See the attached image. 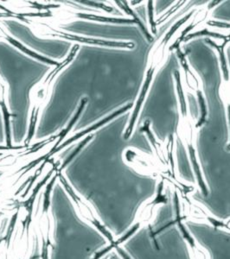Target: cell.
<instances>
[{"instance_id":"4fadbf2b","label":"cell","mask_w":230,"mask_h":259,"mask_svg":"<svg viewBox=\"0 0 230 259\" xmlns=\"http://www.w3.org/2000/svg\"><path fill=\"white\" fill-rule=\"evenodd\" d=\"M152 1L148 2V9H149V17H150V26H151V32L156 34V26H155V22L154 20V5Z\"/></svg>"},{"instance_id":"6da1fadb","label":"cell","mask_w":230,"mask_h":259,"mask_svg":"<svg viewBox=\"0 0 230 259\" xmlns=\"http://www.w3.org/2000/svg\"><path fill=\"white\" fill-rule=\"evenodd\" d=\"M51 198L54 244L50 259H95L106 250V237L83 221L62 189Z\"/></svg>"},{"instance_id":"8fae6325","label":"cell","mask_w":230,"mask_h":259,"mask_svg":"<svg viewBox=\"0 0 230 259\" xmlns=\"http://www.w3.org/2000/svg\"><path fill=\"white\" fill-rule=\"evenodd\" d=\"M133 104H128L127 106H123V107H121V109L117 110V111H115L114 112H112V114H110L109 116H107L106 118H103L102 120L99 121L97 124H94L93 126L89 127L88 129H86L85 131H83L82 133H78L76 135L74 136L73 138H71L70 139H68V141L64 143L63 145H61L59 148H56V150H53V152L52 153H55L56 151H58V150H61L63 149V148L66 147L67 145L71 144L72 142L75 141L78 139H80L81 137H83V136L86 135V134H89V133H91L93 131H95V130L99 129L101 126H103L104 124H107L108 122L112 120L113 118H116V117H118L120 115L122 114V113H124V112H127L128 110H130L132 107H133Z\"/></svg>"},{"instance_id":"277c9868","label":"cell","mask_w":230,"mask_h":259,"mask_svg":"<svg viewBox=\"0 0 230 259\" xmlns=\"http://www.w3.org/2000/svg\"><path fill=\"white\" fill-rule=\"evenodd\" d=\"M79 50V46L75 45L71 50L70 54L66 57L64 61L56 65V68L50 71L46 76L39 80L30 88L29 92L30 100V125L25 143L29 144L35 134V127L39 122V117L43 111L46 108L50 102V98L53 92L54 85L56 78L64 68L68 66Z\"/></svg>"},{"instance_id":"8992f818","label":"cell","mask_w":230,"mask_h":259,"mask_svg":"<svg viewBox=\"0 0 230 259\" xmlns=\"http://www.w3.org/2000/svg\"><path fill=\"white\" fill-rule=\"evenodd\" d=\"M177 56L178 62L180 63L181 68L184 75L185 84L189 88V94L194 95L198 102L199 107V119L198 121V126L202 128L207 122V118L209 115L208 112V103H207L206 95L204 89V84L198 75L197 71L190 65L189 60L187 58L183 50L179 48L177 50Z\"/></svg>"},{"instance_id":"30bf717a","label":"cell","mask_w":230,"mask_h":259,"mask_svg":"<svg viewBox=\"0 0 230 259\" xmlns=\"http://www.w3.org/2000/svg\"><path fill=\"white\" fill-rule=\"evenodd\" d=\"M8 95H9V85L4 78L0 75V107L3 113L4 123L6 128V145L8 147L12 146V136H11V120L10 118L15 115L10 113L9 103H8Z\"/></svg>"},{"instance_id":"ba28073f","label":"cell","mask_w":230,"mask_h":259,"mask_svg":"<svg viewBox=\"0 0 230 259\" xmlns=\"http://www.w3.org/2000/svg\"><path fill=\"white\" fill-rule=\"evenodd\" d=\"M41 36H50V37H60V38L69 39L73 41H81L83 44H89L91 45H98V46H104V47L118 48V49H127L132 50L135 48V44L132 41H106V40H100V39L85 38L82 36L77 35H69L67 33H63L62 31L55 30V29H45V30H39Z\"/></svg>"},{"instance_id":"52a82bcc","label":"cell","mask_w":230,"mask_h":259,"mask_svg":"<svg viewBox=\"0 0 230 259\" xmlns=\"http://www.w3.org/2000/svg\"><path fill=\"white\" fill-rule=\"evenodd\" d=\"M208 38L206 41L215 50L218 54L219 62H220V68H221V84L219 87V97L221 99L222 106L226 110L227 114V126H228V133H229V139L227 145V150L230 152V66L229 62L227 61V54H226V48L229 41L227 36L224 39Z\"/></svg>"},{"instance_id":"5bb4252c","label":"cell","mask_w":230,"mask_h":259,"mask_svg":"<svg viewBox=\"0 0 230 259\" xmlns=\"http://www.w3.org/2000/svg\"><path fill=\"white\" fill-rule=\"evenodd\" d=\"M30 259H41V258H40V256H39V252H35V253L34 254V255H33V256H31V257H30Z\"/></svg>"},{"instance_id":"9c48e42d","label":"cell","mask_w":230,"mask_h":259,"mask_svg":"<svg viewBox=\"0 0 230 259\" xmlns=\"http://www.w3.org/2000/svg\"><path fill=\"white\" fill-rule=\"evenodd\" d=\"M177 226L180 230L181 235L185 241L186 245L189 250L190 259H211L210 253L206 248L203 246L195 239V237L189 233L188 229L183 225V221L177 218Z\"/></svg>"},{"instance_id":"7a4b0ae2","label":"cell","mask_w":230,"mask_h":259,"mask_svg":"<svg viewBox=\"0 0 230 259\" xmlns=\"http://www.w3.org/2000/svg\"><path fill=\"white\" fill-rule=\"evenodd\" d=\"M191 15L192 13H189L184 18L177 21V23L173 24L171 27V29L165 33L164 36L158 39L154 42V45L150 47V50L148 52L147 63H146L145 76H144V81L142 84L141 90L139 92V97L136 101L133 114L131 116L130 120H129V124L125 131L124 139L126 140L130 139L131 136L133 134L136 124H137V121H138V118H139V113L141 112L142 107L145 104V99L147 97L148 93L150 91L151 83L154 81V78L158 74V72L162 67V65L165 64V62L168 58L169 54L171 52L170 51L171 45H169V42L171 41V37L174 35V34H176L178 29L183 24H185L186 22L189 20Z\"/></svg>"},{"instance_id":"3957f363","label":"cell","mask_w":230,"mask_h":259,"mask_svg":"<svg viewBox=\"0 0 230 259\" xmlns=\"http://www.w3.org/2000/svg\"><path fill=\"white\" fill-rule=\"evenodd\" d=\"M174 80L176 81V89L179 104V118L177 124V134L187 150L199 189L207 196L209 194V190L202 172L198 151V134L201 128L198 126V121H196L194 117L192 116L189 105H188V101L183 91L181 81V74L178 71L174 72Z\"/></svg>"},{"instance_id":"7c38bea8","label":"cell","mask_w":230,"mask_h":259,"mask_svg":"<svg viewBox=\"0 0 230 259\" xmlns=\"http://www.w3.org/2000/svg\"><path fill=\"white\" fill-rule=\"evenodd\" d=\"M0 38L5 39L6 41H8V42L11 44V45H12L13 46H15L16 48H18L19 50H22V51L24 52V53L28 54L29 56H32V57H34L35 59L40 60L42 62L48 63V64H57V62H54L52 60L47 59V58L43 57L42 56H39L37 54L31 51V50H28L27 48L24 47L23 45H21L19 41H17V40H15L13 37H12L11 35H9V34L6 32V30H4L3 28H1V26H0Z\"/></svg>"},{"instance_id":"5b68a950","label":"cell","mask_w":230,"mask_h":259,"mask_svg":"<svg viewBox=\"0 0 230 259\" xmlns=\"http://www.w3.org/2000/svg\"><path fill=\"white\" fill-rule=\"evenodd\" d=\"M181 204H177V219L207 225L214 229L230 233V217L221 219L214 214L204 203L192 197L190 193L180 196Z\"/></svg>"}]
</instances>
